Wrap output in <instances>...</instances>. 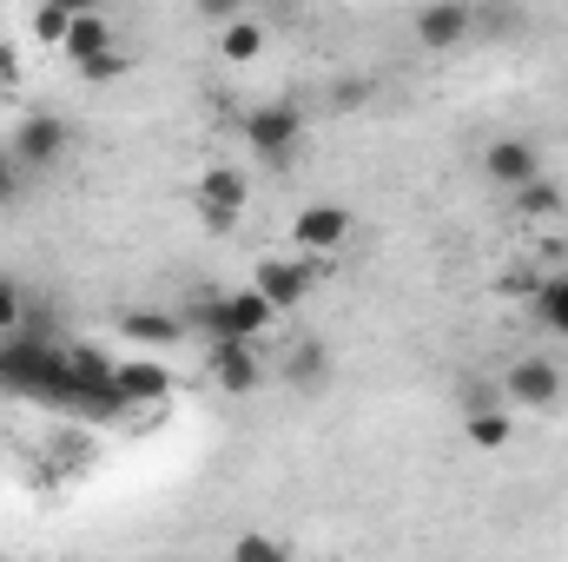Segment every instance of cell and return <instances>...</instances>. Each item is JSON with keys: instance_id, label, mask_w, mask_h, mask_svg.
Segmentation results:
<instances>
[{"instance_id": "52a82bcc", "label": "cell", "mask_w": 568, "mask_h": 562, "mask_svg": "<svg viewBox=\"0 0 568 562\" xmlns=\"http://www.w3.org/2000/svg\"><path fill=\"white\" fill-rule=\"evenodd\" d=\"M245 199H252V185H245L239 165H212V172L199 179V212H205L212 225H232V219L245 212Z\"/></svg>"}, {"instance_id": "7c38bea8", "label": "cell", "mask_w": 568, "mask_h": 562, "mask_svg": "<svg viewBox=\"0 0 568 562\" xmlns=\"http://www.w3.org/2000/svg\"><path fill=\"white\" fill-rule=\"evenodd\" d=\"M324 378H331V351H324V338H297L291 358H284V384H297V391H324Z\"/></svg>"}, {"instance_id": "9c48e42d", "label": "cell", "mask_w": 568, "mask_h": 562, "mask_svg": "<svg viewBox=\"0 0 568 562\" xmlns=\"http://www.w3.org/2000/svg\"><path fill=\"white\" fill-rule=\"evenodd\" d=\"M483 172H489L496 185H509V192H516V185L542 179V152H536L529 140H496L489 152H483Z\"/></svg>"}, {"instance_id": "e0dca14e", "label": "cell", "mask_w": 568, "mask_h": 562, "mask_svg": "<svg viewBox=\"0 0 568 562\" xmlns=\"http://www.w3.org/2000/svg\"><path fill=\"white\" fill-rule=\"evenodd\" d=\"M219 47H225L232 60H252V53H265V27L239 13V20H225V40H219Z\"/></svg>"}, {"instance_id": "44dd1931", "label": "cell", "mask_w": 568, "mask_h": 562, "mask_svg": "<svg viewBox=\"0 0 568 562\" xmlns=\"http://www.w3.org/2000/svg\"><path fill=\"white\" fill-rule=\"evenodd\" d=\"M80 73H87L93 87H106V80H120V73H133V53H126V47H113V53H100V60H87Z\"/></svg>"}, {"instance_id": "6da1fadb", "label": "cell", "mask_w": 568, "mask_h": 562, "mask_svg": "<svg viewBox=\"0 0 568 562\" xmlns=\"http://www.w3.org/2000/svg\"><path fill=\"white\" fill-rule=\"evenodd\" d=\"M205 331H212V344H252V338H265L272 324H278V311L245 284V291H225V298H212L205 311Z\"/></svg>"}, {"instance_id": "9a60e30c", "label": "cell", "mask_w": 568, "mask_h": 562, "mask_svg": "<svg viewBox=\"0 0 568 562\" xmlns=\"http://www.w3.org/2000/svg\"><path fill=\"white\" fill-rule=\"evenodd\" d=\"M165 371L159 364H120L113 371V391H120V404H133V398H165Z\"/></svg>"}, {"instance_id": "603a6c76", "label": "cell", "mask_w": 568, "mask_h": 562, "mask_svg": "<svg viewBox=\"0 0 568 562\" xmlns=\"http://www.w3.org/2000/svg\"><path fill=\"white\" fill-rule=\"evenodd\" d=\"M20 199V165H13V152H0V205H13Z\"/></svg>"}, {"instance_id": "d6986e66", "label": "cell", "mask_w": 568, "mask_h": 562, "mask_svg": "<svg viewBox=\"0 0 568 562\" xmlns=\"http://www.w3.org/2000/svg\"><path fill=\"white\" fill-rule=\"evenodd\" d=\"M120 324H126V338H145V344H165V338H179V324H172L165 311H126Z\"/></svg>"}, {"instance_id": "ac0fdd59", "label": "cell", "mask_w": 568, "mask_h": 562, "mask_svg": "<svg viewBox=\"0 0 568 562\" xmlns=\"http://www.w3.org/2000/svg\"><path fill=\"white\" fill-rule=\"evenodd\" d=\"M536 318H542L549 331H562V338H568V272L536 291Z\"/></svg>"}, {"instance_id": "2e32d148", "label": "cell", "mask_w": 568, "mask_h": 562, "mask_svg": "<svg viewBox=\"0 0 568 562\" xmlns=\"http://www.w3.org/2000/svg\"><path fill=\"white\" fill-rule=\"evenodd\" d=\"M232 562H291V543H284V536H272V530H239Z\"/></svg>"}, {"instance_id": "7402d4cb", "label": "cell", "mask_w": 568, "mask_h": 562, "mask_svg": "<svg viewBox=\"0 0 568 562\" xmlns=\"http://www.w3.org/2000/svg\"><path fill=\"white\" fill-rule=\"evenodd\" d=\"M20 324H27V291H20L13 279H0V338L20 331Z\"/></svg>"}, {"instance_id": "8992f818", "label": "cell", "mask_w": 568, "mask_h": 562, "mask_svg": "<svg viewBox=\"0 0 568 562\" xmlns=\"http://www.w3.org/2000/svg\"><path fill=\"white\" fill-rule=\"evenodd\" d=\"M503 384H509V398H516L523 411H549V404L562 398V371H556L549 358H516V364L503 371Z\"/></svg>"}, {"instance_id": "cb8c5ba5", "label": "cell", "mask_w": 568, "mask_h": 562, "mask_svg": "<svg viewBox=\"0 0 568 562\" xmlns=\"http://www.w3.org/2000/svg\"><path fill=\"white\" fill-rule=\"evenodd\" d=\"M364 93H371V87H364V80H344V87H337V93H331V100H337V107H357V100H364Z\"/></svg>"}, {"instance_id": "3957f363", "label": "cell", "mask_w": 568, "mask_h": 562, "mask_svg": "<svg viewBox=\"0 0 568 562\" xmlns=\"http://www.w3.org/2000/svg\"><path fill=\"white\" fill-rule=\"evenodd\" d=\"M297 140H304V107L272 100V107H252V113H245V145H252L258 159L284 165V159L297 152Z\"/></svg>"}, {"instance_id": "ba28073f", "label": "cell", "mask_w": 568, "mask_h": 562, "mask_svg": "<svg viewBox=\"0 0 568 562\" xmlns=\"http://www.w3.org/2000/svg\"><path fill=\"white\" fill-rule=\"evenodd\" d=\"M469 27H476V13H469L463 0H436V7L417 13V47H424V53H449V47L469 40Z\"/></svg>"}, {"instance_id": "5bb4252c", "label": "cell", "mask_w": 568, "mask_h": 562, "mask_svg": "<svg viewBox=\"0 0 568 562\" xmlns=\"http://www.w3.org/2000/svg\"><path fill=\"white\" fill-rule=\"evenodd\" d=\"M562 205H568V192L549 179V172H542V179H529V185H516V212H523V219H556Z\"/></svg>"}, {"instance_id": "7a4b0ae2", "label": "cell", "mask_w": 568, "mask_h": 562, "mask_svg": "<svg viewBox=\"0 0 568 562\" xmlns=\"http://www.w3.org/2000/svg\"><path fill=\"white\" fill-rule=\"evenodd\" d=\"M13 165L20 172H53L67 152H73V127L60 120V113H27L20 127H13Z\"/></svg>"}, {"instance_id": "8fae6325", "label": "cell", "mask_w": 568, "mask_h": 562, "mask_svg": "<svg viewBox=\"0 0 568 562\" xmlns=\"http://www.w3.org/2000/svg\"><path fill=\"white\" fill-rule=\"evenodd\" d=\"M212 378H219V391H258V378H265V364L252 358V344H212Z\"/></svg>"}, {"instance_id": "5b68a950", "label": "cell", "mask_w": 568, "mask_h": 562, "mask_svg": "<svg viewBox=\"0 0 568 562\" xmlns=\"http://www.w3.org/2000/svg\"><path fill=\"white\" fill-rule=\"evenodd\" d=\"M311 272H317V265H304L297 252H291V259H284V252H272V259H258V265H252V291H258V298H265V304L284 318V311H297V304H304Z\"/></svg>"}, {"instance_id": "ffe728a7", "label": "cell", "mask_w": 568, "mask_h": 562, "mask_svg": "<svg viewBox=\"0 0 568 562\" xmlns=\"http://www.w3.org/2000/svg\"><path fill=\"white\" fill-rule=\"evenodd\" d=\"M73 13H80L73 0H60V7H40V13H33V40L60 47V40H67V27H73Z\"/></svg>"}, {"instance_id": "277c9868", "label": "cell", "mask_w": 568, "mask_h": 562, "mask_svg": "<svg viewBox=\"0 0 568 562\" xmlns=\"http://www.w3.org/2000/svg\"><path fill=\"white\" fill-rule=\"evenodd\" d=\"M344 239H351V212H344L337 199H317V205H304V212L291 219V245H297L304 265H311V259H337Z\"/></svg>"}, {"instance_id": "30bf717a", "label": "cell", "mask_w": 568, "mask_h": 562, "mask_svg": "<svg viewBox=\"0 0 568 562\" xmlns=\"http://www.w3.org/2000/svg\"><path fill=\"white\" fill-rule=\"evenodd\" d=\"M60 53H67L73 67H87V60L113 53V20H106V13H93V7H80V13H73V27H67V40H60Z\"/></svg>"}, {"instance_id": "4fadbf2b", "label": "cell", "mask_w": 568, "mask_h": 562, "mask_svg": "<svg viewBox=\"0 0 568 562\" xmlns=\"http://www.w3.org/2000/svg\"><path fill=\"white\" fill-rule=\"evenodd\" d=\"M509 430H516V423H509V411H496V404H476V411L463 418V436H469L476 450H503Z\"/></svg>"}]
</instances>
